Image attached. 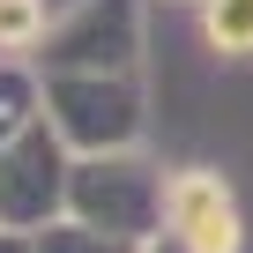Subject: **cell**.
<instances>
[{
    "label": "cell",
    "mask_w": 253,
    "mask_h": 253,
    "mask_svg": "<svg viewBox=\"0 0 253 253\" xmlns=\"http://www.w3.org/2000/svg\"><path fill=\"white\" fill-rule=\"evenodd\" d=\"M164 216H171V246L179 253H238V209H231L223 179L179 171L164 186Z\"/></svg>",
    "instance_id": "cell-1"
},
{
    "label": "cell",
    "mask_w": 253,
    "mask_h": 253,
    "mask_svg": "<svg viewBox=\"0 0 253 253\" xmlns=\"http://www.w3.org/2000/svg\"><path fill=\"white\" fill-rule=\"evenodd\" d=\"M82 194L104 209L112 231H134V223L149 216V201H157V179H149L142 164H89V171H82Z\"/></svg>",
    "instance_id": "cell-2"
},
{
    "label": "cell",
    "mask_w": 253,
    "mask_h": 253,
    "mask_svg": "<svg viewBox=\"0 0 253 253\" xmlns=\"http://www.w3.org/2000/svg\"><path fill=\"white\" fill-rule=\"evenodd\" d=\"M201 23H209V45H216V52L253 60V0H209Z\"/></svg>",
    "instance_id": "cell-3"
},
{
    "label": "cell",
    "mask_w": 253,
    "mask_h": 253,
    "mask_svg": "<svg viewBox=\"0 0 253 253\" xmlns=\"http://www.w3.org/2000/svg\"><path fill=\"white\" fill-rule=\"evenodd\" d=\"M38 30H45V8H38V0H0V52H23Z\"/></svg>",
    "instance_id": "cell-4"
}]
</instances>
